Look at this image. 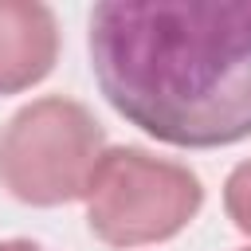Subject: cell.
Returning <instances> with one entry per match:
<instances>
[{
  "label": "cell",
  "mask_w": 251,
  "mask_h": 251,
  "mask_svg": "<svg viewBox=\"0 0 251 251\" xmlns=\"http://www.w3.org/2000/svg\"><path fill=\"white\" fill-rule=\"evenodd\" d=\"M102 98L176 149L251 137V0H106L90 8Z\"/></svg>",
  "instance_id": "1"
},
{
  "label": "cell",
  "mask_w": 251,
  "mask_h": 251,
  "mask_svg": "<svg viewBox=\"0 0 251 251\" xmlns=\"http://www.w3.org/2000/svg\"><path fill=\"white\" fill-rule=\"evenodd\" d=\"M106 153L98 118L63 94L20 106L0 129V184L31 208L86 200L90 176Z\"/></svg>",
  "instance_id": "2"
},
{
  "label": "cell",
  "mask_w": 251,
  "mask_h": 251,
  "mask_svg": "<svg viewBox=\"0 0 251 251\" xmlns=\"http://www.w3.org/2000/svg\"><path fill=\"white\" fill-rule=\"evenodd\" d=\"M200 208V176L137 145H110L86 188V227L106 247L165 243L180 235Z\"/></svg>",
  "instance_id": "3"
},
{
  "label": "cell",
  "mask_w": 251,
  "mask_h": 251,
  "mask_svg": "<svg viewBox=\"0 0 251 251\" xmlns=\"http://www.w3.org/2000/svg\"><path fill=\"white\" fill-rule=\"evenodd\" d=\"M59 59V20L39 0H0V94L39 86Z\"/></svg>",
  "instance_id": "4"
},
{
  "label": "cell",
  "mask_w": 251,
  "mask_h": 251,
  "mask_svg": "<svg viewBox=\"0 0 251 251\" xmlns=\"http://www.w3.org/2000/svg\"><path fill=\"white\" fill-rule=\"evenodd\" d=\"M224 212L243 235H251V157L239 161L227 173V180H224Z\"/></svg>",
  "instance_id": "5"
},
{
  "label": "cell",
  "mask_w": 251,
  "mask_h": 251,
  "mask_svg": "<svg viewBox=\"0 0 251 251\" xmlns=\"http://www.w3.org/2000/svg\"><path fill=\"white\" fill-rule=\"evenodd\" d=\"M0 251H47V247H39V243H31V239H4Z\"/></svg>",
  "instance_id": "6"
},
{
  "label": "cell",
  "mask_w": 251,
  "mask_h": 251,
  "mask_svg": "<svg viewBox=\"0 0 251 251\" xmlns=\"http://www.w3.org/2000/svg\"><path fill=\"white\" fill-rule=\"evenodd\" d=\"M243 251H251V247H243Z\"/></svg>",
  "instance_id": "7"
}]
</instances>
